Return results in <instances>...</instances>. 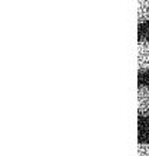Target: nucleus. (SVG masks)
<instances>
[{
	"label": "nucleus",
	"mask_w": 149,
	"mask_h": 156,
	"mask_svg": "<svg viewBox=\"0 0 149 156\" xmlns=\"http://www.w3.org/2000/svg\"><path fill=\"white\" fill-rule=\"evenodd\" d=\"M138 156H149V145L148 143H139Z\"/></svg>",
	"instance_id": "obj_4"
},
{
	"label": "nucleus",
	"mask_w": 149,
	"mask_h": 156,
	"mask_svg": "<svg viewBox=\"0 0 149 156\" xmlns=\"http://www.w3.org/2000/svg\"><path fill=\"white\" fill-rule=\"evenodd\" d=\"M138 113L140 116H149V87L140 85L138 88Z\"/></svg>",
	"instance_id": "obj_2"
},
{
	"label": "nucleus",
	"mask_w": 149,
	"mask_h": 156,
	"mask_svg": "<svg viewBox=\"0 0 149 156\" xmlns=\"http://www.w3.org/2000/svg\"><path fill=\"white\" fill-rule=\"evenodd\" d=\"M149 20V0H138V22L145 23Z\"/></svg>",
	"instance_id": "obj_3"
},
{
	"label": "nucleus",
	"mask_w": 149,
	"mask_h": 156,
	"mask_svg": "<svg viewBox=\"0 0 149 156\" xmlns=\"http://www.w3.org/2000/svg\"><path fill=\"white\" fill-rule=\"evenodd\" d=\"M138 69L139 73L149 71V41L140 39L138 42Z\"/></svg>",
	"instance_id": "obj_1"
}]
</instances>
